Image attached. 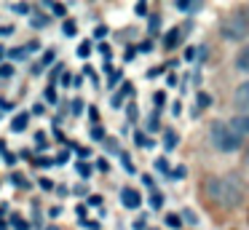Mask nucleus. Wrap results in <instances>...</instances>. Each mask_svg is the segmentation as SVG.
<instances>
[{
    "instance_id": "f257e3e1",
    "label": "nucleus",
    "mask_w": 249,
    "mask_h": 230,
    "mask_svg": "<svg viewBox=\"0 0 249 230\" xmlns=\"http://www.w3.org/2000/svg\"><path fill=\"white\" fill-rule=\"evenodd\" d=\"M206 190H209V195L225 209H238L244 201V182L238 174L214 177V179L206 182Z\"/></svg>"
},
{
    "instance_id": "f03ea898",
    "label": "nucleus",
    "mask_w": 249,
    "mask_h": 230,
    "mask_svg": "<svg viewBox=\"0 0 249 230\" xmlns=\"http://www.w3.org/2000/svg\"><path fill=\"white\" fill-rule=\"evenodd\" d=\"M209 142L214 144V150H220V153H238V150H241V144H244V139L233 131L228 121H212V126H209Z\"/></svg>"
},
{
    "instance_id": "7ed1b4c3",
    "label": "nucleus",
    "mask_w": 249,
    "mask_h": 230,
    "mask_svg": "<svg viewBox=\"0 0 249 230\" xmlns=\"http://www.w3.org/2000/svg\"><path fill=\"white\" fill-rule=\"evenodd\" d=\"M222 37L225 40H244V37L249 35V16L244 14V11H236V14H231L225 21H222Z\"/></svg>"
},
{
    "instance_id": "20e7f679",
    "label": "nucleus",
    "mask_w": 249,
    "mask_h": 230,
    "mask_svg": "<svg viewBox=\"0 0 249 230\" xmlns=\"http://www.w3.org/2000/svg\"><path fill=\"white\" fill-rule=\"evenodd\" d=\"M233 107L238 110V115H249V80L236 86V91H233Z\"/></svg>"
},
{
    "instance_id": "39448f33",
    "label": "nucleus",
    "mask_w": 249,
    "mask_h": 230,
    "mask_svg": "<svg viewBox=\"0 0 249 230\" xmlns=\"http://www.w3.org/2000/svg\"><path fill=\"white\" fill-rule=\"evenodd\" d=\"M121 203H124L126 209H140L142 206V195L134 190V187H124V190H121Z\"/></svg>"
},
{
    "instance_id": "423d86ee",
    "label": "nucleus",
    "mask_w": 249,
    "mask_h": 230,
    "mask_svg": "<svg viewBox=\"0 0 249 230\" xmlns=\"http://www.w3.org/2000/svg\"><path fill=\"white\" fill-rule=\"evenodd\" d=\"M228 123H231V128H233V131H236L241 139L249 137V115H236V118H231Z\"/></svg>"
},
{
    "instance_id": "0eeeda50",
    "label": "nucleus",
    "mask_w": 249,
    "mask_h": 230,
    "mask_svg": "<svg viewBox=\"0 0 249 230\" xmlns=\"http://www.w3.org/2000/svg\"><path fill=\"white\" fill-rule=\"evenodd\" d=\"M236 70L244 75H249V43H244L236 53Z\"/></svg>"
},
{
    "instance_id": "6e6552de",
    "label": "nucleus",
    "mask_w": 249,
    "mask_h": 230,
    "mask_svg": "<svg viewBox=\"0 0 249 230\" xmlns=\"http://www.w3.org/2000/svg\"><path fill=\"white\" fill-rule=\"evenodd\" d=\"M27 123H30V112H19L17 118H14L11 121V131H24V128H27Z\"/></svg>"
},
{
    "instance_id": "1a4fd4ad",
    "label": "nucleus",
    "mask_w": 249,
    "mask_h": 230,
    "mask_svg": "<svg viewBox=\"0 0 249 230\" xmlns=\"http://www.w3.org/2000/svg\"><path fill=\"white\" fill-rule=\"evenodd\" d=\"M179 40H182V32H179L177 27H174V30H169V32H166V37H163V48H174Z\"/></svg>"
},
{
    "instance_id": "9d476101",
    "label": "nucleus",
    "mask_w": 249,
    "mask_h": 230,
    "mask_svg": "<svg viewBox=\"0 0 249 230\" xmlns=\"http://www.w3.org/2000/svg\"><path fill=\"white\" fill-rule=\"evenodd\" d=\"M177 11H185V14H196V11L204 8V3H190V0H177Z\"/></svg>"
},
{
    "instance_id": "9b49d317",
    "label": "nucleus",
    "mask_w": 249,
    "mask_h": 230,
    "mask_svg": "<svg viewBox=\"0 0 249 230\" xmlns=\"http://www.w3.org/2000/svg\"><path fill=\"white\" fill-rule=\"evenodd\" d=\"M177 131H172V128H166V131H163V147L166 150H174L177 147Z\"/></svg>"
},
{
    "instance_id": "f8f14e48",
    "label": "nucleus",
    "mask_w": 249,
    "mask_h": 230,
    "mask_svg": "<svg viewBox=\"0 0 249 230\" xmlns=\"http://www.w3.org/2000/svg\"><path fill=\"white\" fill-rule=\"evenodd\" d=\"M131 91H134V88H131V83H124V88H121L118 94L113 96V107H121V105H124V96L131 94Z\"/></svg>"
},
{
    "instance_id": "ddd939ff",
    "label": "nucleus",
    "mask_w": 249,
    "mask_h": 230,
    "mask_svg": "<svg viewBox=\"0 0 249 230\" xmlns=\"http://www.w3.org/2000/svg\"><path fill=\"white\" fill-rule=\"evenodd\" d=\"M196 99H198V107L193 110V115H198V112L204 110V107H209V105H212V96H209V94H204V91H201V94L196 96Z\"/></svg>"
},
{
    "instance_id": "4468645a",
    "label": "nucleus",
    "mask_w": 249,
    "mask_h": 230,
    "mask_svg": "<svg viewBox=\"0 0 249 230\" xmlns=\"http://www.w3.org/2000/svg\"><path fill=\"white\" fill-rule=\"evenodd\" d=\"M11 182H14V185H17V187H24V190H27V187H30L27 177H24V174H19V171H14V174H11Z\"/></svg>"
},
{
    "instance_id": "2eb2a0df",
    "label": "nucleus",
    "mask_w": 249,
    "mask_h": 230,
    "mask_svg": "<svg viewBox=\"0 0 249 230\" xmlns=\"http://www.w3.org/2000/svg\"><path fill=\"white\" fill-rule=\"evenodd\" d=\"M134 139H137V144H140V147H153V144H156L150 137H145L142 131H137V134H134Z\"/></svg>"
},
{
    "instance_id": "dca6fc26",
    "label": "nucleus",
    "mask_w": 249,
    "mask_h": 230,
    "mask_svg": "<svg viewBox=\"0 0 249 230\" xmlns=\"http://www.w3.org/2000/svg\"><path fill=\"white\" fill-rule=\"evenodd\" d=\"M11 225L17 230H30V222H27V219H22L19 214H14V217H11Z\"/></svg>"
},
{
    "instance_id": "f3484780",
    "label": "nucleus",
    "mask_w": 249,
    "mask_h": 230,
    "mask_svg": "<svg viewBox=\"0 0 249 230\" xmlns=\"http://www.w3.org/2000/svg\"><path fill=\"white\" fill-rule=\"evenodd\" d=\"M62 32H65L67 37H70V35H75V32H78V24H75L72 19H67L65 24H62Z\"/></svg>"
},
{
    "instance_id": "a211bd4d",
    "label": "nucleus",
    "mask_w": 249,
    "mask_h": 230,
    "mask_svg": "<svg viewBox=\"0 0 249 230\" xmlns=\"http://www.w3.org/2000/svg\"><path fill=\"white\" fill-rule=\"evenodd\" d=\"M89 53H91V43L83 40L81 46H78V56H81V59H89Z\"/></svg>"
},
{
    "instance_id": "6ab92c4d",
    "label": "nucleus",
    "mask_w": 249,
    "mask_h": 230,
    "mask_svg": "<svg viewBox=\"0 0 249 230\" xmlns=\"http://www.w3.org/2000/svg\"><path fill=\"white\" fill-rule=\"evenodd\" d=\"M161 203H163V195H161L158 190H153V193H150V206H153V209H161Z\"/></svg>"
},
{
    "instance_id": "aec40b11",
    "label": "nucleus",
    "mask_w": 249,
    "mask_h": 230,
    "mask_svg": "<svg viewBox=\"0 0 249 230\" xmlns=\"http://www.w3.org/2000/svg\"><path fill=\"white\" fill-rule=\"evenodd\" d=\"M27 48H11V51H8V56L11 59H27Z\"/></svg>"
},
{
    "instance_id": "412c9836",
    "label": "nucleus",
    "mask_w": 249,
    "mask_h": 230,
    "mask_svg": "<svg viewBox=\"0 0 249 230\" xmlns=\"http://www.w3.org/2000/svg\"><path fill=\"white\" fill-rule=\"evenodd\" d=\"M43 96H46V102H49V105H56V91H54V86H49V88L43 91Z\"/></svg>"
},
{
    "instance_id": "4be33fe9",
    "label": "nucleus",
    "mask_w": 249,
    "mask_h": 230,
    "mask_svg": "<svg viewBox=\"0 0 249 230\" xmlns=\"http://www.w3.org/2000/svg\"><path fill=\"white\" fill-rule=\"evenodd\" d=\"M121 160H124V169L129 171V174H134V163H131L129 153H121Z\"/></svg>"
},
{
    "instance_id": "5701e85b",
    "label": "nucleus",
    "mask_w": 249,
    "mask_h": 230,
    "mask_svg": "<svg viewBox=\"0 0 249 230\" xmlns=\"http://www.w3.org/2000/svg\"><path fill=\"white\" fill-rule=\"evenodd\" d=\"M75 169H78V174H81V177H91V166L83 163V160H81V163H75Z\"/></svg>"
},
{
    "instance_id": "b1692460",
    "label": "nucleus",
    "mask_w": 249,
    "mask_h": 230,
    "mask_svg": "<svg viewBox=\"0 0 249 230\" xmlns=\"http://www.w3.org/2000/svg\"><path fill=\"white\" fill-rule=\"evenodd\" d=\"M166 225H169V228H174V230H179V225H182V222H179L177 214H166Z\"/></svg>"
},
{
    "instance_id": "393cba45",
    "label": "nucleus",
    "mask_w": 249,
    "mask_h": 230,
    "mask_svg": "<svg viewBox=\"0 0 249 230\" xmlns=\"http://www.w3.org/2000/svg\"><path fill=\"white\" fill-rule=\"evenodd\" d=\"M35 142H38L35 147H38V150H43L46 144H49V139H46V134H43V131H38V134H35Z\"/></svg>"
},
{
    "instance_id": "a878e982",
    "label": "nucleus",
    "mask_w": 249,
    "mask_h": 230,
    "mask_svg": "<svg viewBox=\"0 0 249 230\" xmlns=\"http://www.w3.org/2000/svg\"><path fill=\"white\" fill-rule=\"evenodd\" d=\"M49 8L54 11L56 16H65V14H67V8H65V5H62V3H49Z\"/></svg>"
},
{
    "instance_id": "bb28decb",
    "label": "nucleus",
    "mask_w": 249,
    "mask_h": 230,
    "mask_svg": "<svg viewBox=\"0 0 249 230\" xmlns=\"http://www.w3.org/2000/svg\"><path fill=\"white\" fill-rule=\"evenodd\" d=\"M30 24H33V27H46V24H49V19H46V16H33Z\"/></svg>"
},
{
    "instance_id": "cd10ccee",
    "label": "nucleus",
    "mask_w": 249,
    "mask_h": 230,
    "mask_svg": "<svg viewBox=\"0 0 249 230\" xmlns=\"http://www.w3.org/2000/svg\"><path fill=\"white\" fill-rule=\"evenodd\" d=\"M11 75H14L11 64H0V78H11Z\"/></svg>"
},
{
    "instance_id": "c85d7f7f",
    "label": "nucleus",
    "mask_w": 249,
    "mask_h": 230,
    "mask_svg": "<svg viewBox=\"0 0 249 230\" xmlns=\"http://www.w3.org/2000/svg\"><path fill=\"white\" fill-rule=\"evenodd\" d=\"M67 158H70V153H67V150H62V153L54 158V166H62V163H67Z\"/></svg>"
},
{
    "instance_id": "c756f323",
    "label": "nucleus",
    "mask_w": 249,
    "mask_h": 230,
    "mask_svg": "<svg viewBox=\"0 0 249 230\" xmlns=\"http://www.w3.org/2000/svg\"><path fill=\"white\" fill-rule=\"evenodd\" d=\"M11 8L17 11V14H30V5H27V3H14Z\"/></svg>"
},
{
    "instance_id": "7c9ffc66",
    "label": "nucleus",
    "mask_w": 249,
    "mask_h": 230,
    "mask_svg": "<svg viewBox=\"0 0 249 230\" xmlns=\"http://www.w3.org/2000/svg\"><path fill=\"white\" fill-rule=\"evenodd\" d=\"M105 147H107V150H113V153H121V150H118V144H115V139H110V137H105Z\"/></svg>"
},
{
    "instance_id": "2f4dec72",
    "label": "nucleus",
    "mask_w": 249,
    "mask_h": 230,
    "mask_svg": "<svg viewBox=\"0 0 249 230\" xmlns=\"http://www.w3.org/2000/svg\"><path fill=\"white\" fill-rule=\"evenodd\" d=\"M156 169H158V171H169V160H166V158H158V160H156Z\"/></svg>"
},
{
    "instance_id": "473e14b6",
    "label": "nucleus",
    "mask_w": 249,
    "mask_h": 230,
    "mask_svg": "<svg viewBox=\"0 0 249 230\" xmlns=\"http://www.w3.org/2000/svg\"><path fill=\"white\" fill-rule=\"evenodd\" d=\"M134 11H137V16H147V3H137Z\"/></svg>"
},
{
    "instance_id": "72a5a7b5",
    "label": "nucleus",
    "mask_w": 249,
    "mask_h": 230,
    "mask_svg": "<svg viewBox=\"0 0 249 230\" xmlns=\"http://www.w3.org/2000/svg\"><path fill=\"white\" fill-rule=\"evenodd\" d=\"M91 139H105V131H102V126H94V128H91Z\"/></svg>"
},
{
    "instance_id": "f704fd0d",
    "label": "nucleus",
    "mask_w": 249,
    "mask_h": 230,
    "mask_svg": "<svg viewBox=\"0 0 249 230\" xmlns=\"http://www.w3.org/2000/svg\"><path fill=\"white\" fill-rule=\"evenodd\" d=\"M38 185H40V187H43V190H54V182H51V179H49V177H43V179H40V182H38Z\"/></svg>"
},
{
    "instance_id": "c9c22d12",
    "label": "nucleus",
    "mask_w": 249,
    "mask_h": 230,
    "mask_svg": "<svg viewBox=\"0 0 249 230\" xmlns=\"http://www.w3.org/2000/svg\"><path fill=\"white\" fill-rule=\"evenodd\" d=\"M124 78L121 72H110V80H107V86H118V80Z\"/></svg>"
},
{
    "instance_id": "e433bc0d",
    "label": "nucleus",
    "mask_w": 249,
    "mask_h": 230,
    "mask_svg": "<svg viewBox=\"0 0 249 230\" xmlns=\"http://www.w3.org/2000/svg\"><path fill=\"white\" fill-rule=\"evenodd\" d=\"M35 166H46V169H49V166H54V158H38Z\"/></svg>"
},
{
    "instance_id": "4c0bfd02",
    "label": "nucleus",
    "mask_w": 249,
    "mask_h": 230,
    "mask_svg": "<svg viewBox=\"0 0 249 230\" xmlns=\"http://www.w3.org/2000/svg\"><path fill=\"white\" fill-rule=\"evenodd\" d=\"M89 203L91 206H102V195H89Z\"/></svg>"
},
{
    "instance_id": "58836bf2",
    "label": "nucleus",
    "mask_w": 249,
    "mask_h": 230,
    "mask_svg": "<svg viewBox=\"0 0 249 230\" xmlns=\"http://www.w3.org/2000/svg\"><path fill=\"white\" fill-rule=\"evenodd\" d=\"M94 35H97V37H105V35H107V27H105V24H99L97 30H94Z\"/></svg>"
},
{
    "instance_id": "ea45409f",
    "label": "nucleus",
    "mask_w": 249,
    "mask_h": 230,
    "mask_svg": "<svg viewBox=\"0 0 249 230\" xmlns=\"http://www.w3.org/2000/svg\"><path fill=\"white\" fill-rule=\"evenodd\" d=\"M153 99H156V107H161V105H163V99H166V94H163V91H158V94L153 96Z\"/></svg>"
},
{
    "instance_id": "a19ab883",
    "label": "nucleus",
    "mask_w": 249,
    "mask_h": 230,
    "mask_svg": "<svg viewBox=\"0 0 249 230\" xmlns=\"http://www.w3.org/2000/svg\"><path fill=\"white\" fill-rule=\"evenodd\" d=\"M54 56H56L54 51H46V53H43V64H51V62H54Z\"/></svg>"
},
{
    "instance_id": "79ce46f5",
    "label": "nucleus",
    "mask_w": 249,
    "mask_h": 230,
    "mask_svg": "<svg viewBox=\"0 0 249 230\" xmlns=\"http://www.w3.org/2000/svg\"><path fill=\"white\" fill-rule=\"evenodd\" d=\"M14 32V27L11 24H6V27H0V37H6V35H11Z\"/></svg>"
},
{
    "instance_id": "37998d69",
    "label": "nucleus",
    "mask_w": 249,
    "mask_h": 230,
    "mask_svg": "<svg viewBox=\"0 0 249 230\" xmlns=\"http://www.w3.org/2000/svg\"><path fill=\"white\" fill-rule=\"evenodd\" d=\"M134 56H137V48H134V46H131V48H126V62H131Z\"/></svg>"
},
{
    "instance_id": "c03bdc74",
    "label": "nucleus",
    "mask_w": 249,
    "mask_h": 230,
    "mask_svg": "<svg viewBox=\"0 0 249 230\" xmlns=\"http://www.w3.org/2000/svg\"><path fill=\"white\" fill-rule=\"evenodd\" d=\"M3 158H6V163H17V155H14V153H8V150L3 153Z\"/></svg>"
},
{
    "instance_id": "a18cd8bd",
    "label": "nucleus",
    "mask_w": 249,
    "mask_h": 230,
    "mask_svg": "<svg viewBox=\"0 0 249 230\" xmlns=\"http://www.w3.org/2000/svg\"><path fill=\"white\" fill-rule=\"evenodd\" d=\"M59 83H62V86H70V83H72V75H70V72H65V75H62Z\"/></svg>"
},
{
    "instance_id": "49530a36",
    "label": "nucleus",
    "mask_w": 249,
    "mask_h": 230,
    "mask_svg": "<svg viewBox=\"0 0 249 230\" xmlns=\"http://www.w3.org/2000/svg\"><path fill=\"white\" fill-rule=\"evenodd\" d=\"M83 110V102L81 99H75V102H72V112H75V115H78V112H81Z\"/></svg>"
},
{
    "instance_id": "de8ad7c7",
    "label": "nucleus",
    "mask_w": 249,
    "mask_h": 230,
    "mask_svg": "<svg viewBox=\"0 0 249 230\" xmlns=\"http://www.w3.org/2000/svg\"><path fill=\"white\" fill-rule=\"evenodd\" d=\"M147 128H150V131H156V128H158V118H156V115H153L150 121H147Z\"/></svg>"
},
{
    "instance_id": "09e8293b",
    "label": "nucleus",
    "mask_w": 249,
    "mask_h": 230,
    "mask_svg": "<svg viewBox=\"0 0 249 230\" xmlns=\"http://www.w3.org/2000/svg\"><path fill=\"white\" fill-rule=\"evenodd\" d=\"M78 150V155H81V158H89V155H91V150L89 147H75Z\"/></svg>"
},
{
    "instance_id": "8fccbe9b",
    "label": "nucleus",
    "mask_w": 249,
    "mask_h": 230,
    "mask_svg": "<svg viewBox=\"0 0 249 230\" xmlns=\"http://www.w3.org/2000/svg\"><path fill=\"white\" fill-rule=\"evenodd\" d=\"M97 166H99V171H107V169H110V163H107L105 158H99V160H97Z\"/></svg>"
},
{
    "instance_id": "3c124183",
    "label": "nucleus",
    "mask_w": 249,
    "mask_h": 230,
    "mask_svg": "<svg viewBox=\"0 0 249 230\" xmlns=\"http://www.w3.org/2000/svg\"><path fill=\"white\" fill-rule=\"evenodd\" d=\"M89 115H91V121H94V123L99 121V112H97V107H89Z\"/></svg>"
},
{
    "instance_id": "603ef678",
    "label": "nucleus",
    "mask_w": 249,
    "mask_h": 230,
    "mask_svg": "<svg viewBox=\"0 0 249 230\" xmlns=\"http://www.w3.org/2000/svg\"><path fill=\"white\" fill-rule=\"evenodd\" d=\"M0 110H14V102H3V99H0Z\"/></svg>"
},
{
    "instance_id": "864d4df0",
    "label": "nucleus",
    "mask_w": 249,
    "mask_h": 230,
    "mask_svg": "<svg viewBox=\"0 0 249 230\" xmlns=\"http://www.w3.org/2000/svg\"><path fill=\"white\" fill-rule=\"evenodd\" d=\"M158 30V16H150V32Z\"/></svg>"
},
{
    "instance_id": "5fc2aeb1",
    "label": "nucleus",
    "mask_w": 249,
    "mask_h": 230,
    "mask_svg": "<svg viewBox=\"0 0 249 230\" xmlns=\"http://www.w3.org/2000/svg\"><path fill=\"white\" fill-rule=\"evenodd\" d=\"M137 118V105H129V121H134Z\"/></svg>"
},
{
    "instance_id": "6e6d98bb",
    "label": "nucleus",
    "mask_w": 249,
    "mask_h": 230,
    "mask_svg": "<svg viewBox=\"0 0 249 230\" xmlns=\"http://www.w3.org/2000/svg\"><path fill=\"white\" fill-rule=\"evenodd\" d=\"M185 59H188V62H190V59H196V48H188V51H185Z\"/></svg>"
},
{
    "instance_id": "4d7b16f0",
    "label": "nucleus",
    "mask_w": 249,
    "mask_h": 230,
    "mask_svg": "<svg viewBox=\"0 0 249 230\" xmlns=\"http://www.w3.org/2000/svg\"><path fill=\"white\" fill-rule=\"evenodd\" d=\"M99 51H102L105 56H110V46H107V43H102V46H99Z\"/></svg>"
},
{
    "instance_id": "13d9d810",
    "label": "nucleus",
    "mask_w": 249,
    "mask_h": 230,
    "mask_svg": "<svg viewBox=\"0 0 249 230\" xmlns=\"http://www.w3.org/2000/svg\"><path fill=\"white\" fill-rule=\"evenodd\" d=\"M134 230H145V219H137V222H134Z\"/></svg>"
},
{
    "instance_id": "bf43d9fd",
    "label": "nucleus",
    "mask_w": 249,
    "mask_h": 230,
    "mask_svg": "<svg viewBox=\"0 0 249 230\" xmlns=\"http://www.w3.org/2000/svg\"><path fill=\"white\" fill-rule=\"evenodd\" d=\"M0 153H6V142L3 139H0Z\"/></svg>"
},
{
    "instance_id": "052dcab7",
    "label": "nucleus",
    "mask_w": 249,
    "mask_h": 230,
    "mask_svg": "<svg viewBox=\"0 0 249 230\" xmlns=\"http://www.w3.org/2000/svg\"><path fill=\"white\" fill-rule=\"evenodd\" d=\"M3 56H6V48H3V46H0V59H3Z\"/></svg>"
},
{
    "instance_id": "680f3d73",
    "label": "nucleus",
    "mask_w": 249,
    "mask_h": 230,
    "mask_svg": "<svg viewBox=\"0 0 249 230\" xmlns=\"http://www.w3.org/2000/svg\"><path fill=\"white\" fill-rule=\"evenodd\" d=\"M3 214H6V206H0V217H3Z\"/></svg>"
},
{
    "instance_id": "e2e57ef3",
    "label": "nucleus",
    "mask_w": 249,
    "mask_h": 230,
    "mask_svg": "<svg viewBox=\"0 0 249 230\" xmlns=\"http://www.w3.org/2000/svg\"><path fill=\"white\" fill-rule=\"evenodd\" d=\"M6 228H8V225H6V222H0V230H6Z\"/></svg>"
},
{
    "instance_id": "0e129e2a",
    "label": "nucleus",
    "mask_w": 249,
    "mask_h": 230,
    "mask_svg": "<svg viewBox=\"0 0 249 230\" xmlns=\"http://www.w3.org/2000/svg\"><path fill=\"white\" fill-rule=\"evenodd\" d=\"M49 230H56V228H49Z\"/></svg>"
}]
</instances>
